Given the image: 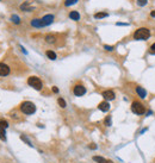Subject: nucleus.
<instances>
[{"instance_id":"1a4fd4ad","label":"nucleus","mask_w":155,"mask_h":163,"mask_svg":"<svg viewBox=\"0 0 155 163\" xmlns=\"http://www.w3.org/2000/svg\"><path fill=\"white\" fill-rule=\"evenodd\" d=\"M98 108L101 111V112H108L110 110V104L108 101H103L98 105Z\"/></svg>"},{"instance_id":"a878e982","label":"nucleus","mask_w":155,"mask_h":163,"mask_svg":"<svg viewBox=\"0 0 155 163\" xmlns=\"http://www.w3.org/2000/svg\"><path fill=\"white\" fill-rule=\"evenodd\" d=\"M149 49H150V50H149V53H150V54H153V55H155V43H154V44H152V46H150Z\"/></svg>"},{"instance_id":"6e6552de","label":"nucleus","mask_w":155,"mask_h":163,"mask_svg":"<svg viewBox=\"0 0 155 163\" xmlns=\"http://www.w3.org/2000/svg\"><path fill=\"white\" fill-rule=\"evenodd\" d=\"M101 95H103V98H104L105 100H113L115 96H116L115 93H113L112 91H110V89H109V91H104Z\"/></svg>"},{"instance_id":"b1692460","label":"nucleus","mask_w":155,"mask_h":163,"mask_svg":"<svg viewBox=\"0 0 155 163\" xmlns=\"http://www.w3.org/2000/svg\"><path fill=\"white\" fill-rule=\"evenodd\" d=\"M137 5H138V6H145V5H147V0H137Z\"/></svg>"},{"instance_id":"a211bd4d","label":"nucleus","mask_w":155,"mask_h":163,"mask_svg":"<svg viewBox=\"0 0 155 163\" xmlns=\"http://www.w3.org/2000/svg\"><path fill=\"white\" fill-rule=\"evenodd\" d=\"M7 128H8V123H7V120H4V119L0 120V129H1V130H6Z\"/></svg>"},{"instance_id":"aec40b11","label":"nucleus","mask_w":155,"mask_h":163,"mask_svg":"<svg viewBox=\"0 0 155 163\" xmlns=\"http://www.w3.org/2000/svg\"><path fill=\"white\" fill-rule=\"evenodd\" d=\"M20 139H22V141H24V142H25V143H27V144H28L29 146H32V144H31V142H30V141L28 139V137H25L24 135H22V136H20Z\"/></svg>"},{"instance_id":"9b49d317","label":"nucleus","mask_w":155,"mask_h":163,"mask_svg":"<svg viewBox=\"0 0 155 163\" xmlns=\"http://www.w3.org/2000/svg\"><path fill=\"white\" fill-rule=\"evenodd\" d=\"M45 42L49 44H55L56 43V36L55 35H47L45 36Z\"/></svg>"},{"instance_id":"7ed1b4c3","label":"nucleus","mask_w":155,"mask_h":163,"mask_svg":"<svg viewBox=\"0 0 155 163\" xmlns=\"http://www.w3.org/2000/svg\"><path fill=\"white\" fill-rule=\"evenodd\" d=\"M28 85L31 86L32 88H35L36 91H41L42 87H43V83H42L41 79L37 78V76H30L28 79Z\"/></svg>"},{"instance_id":"c85d7f7f","label":"nucleus","mask_w":155,"mask_h":163,"mask_svg":"<svg viewBox=\"0 0 155 163\" xmlns=\"http://www.w3.org/2000/svg\"><path fill=\"white\" fill-rule=\"evenodd\" d=\"M89 148H91V149H96V148H97V145H94V144H91V145H89Z\"/></svg>"},{"instance_id":"5701e85b","label":"nucleus","mask_w":155,"mask_h":163,"mask_svg":"<svg viewBox=\"0 0 155 163\" xmlns=\"http://www.w3.org/2000/svg\"><path fill=\"white\" fill-rule=\"evenodd\" d=\"M57 103H59V105H60L62 108L66 107V101H64V100H63L62 98H59V99H57Z\"/></svg>"},{"instance_id":"412c9836","label":"nucleus","mask_w":155,"mask_h":163,"mask_svg":"<svg viewBox=\"0 0 155 163\" xmlns=\"http://www.w3.org/2000/svg\"><path fill=\"white\" fill-rule=\"evenodd\" d=\"M0 139L1 141H6V132H5V130H1L0 129Z\"/></svg>"},{"instance_id":"4be33fe9","label":"nucleus","mask_w":155,"mask_h":163,"mask_svg":"<svg viewBox=\"0 0 155 163\" xmlns=\"http://www.w3.org/2000/svg\"><path fill=\"white\" fill-rule=\"evenodd\" d=\"M78 3V0H66L64 1V6H71V5H74Z\"/></svg>"},{"instance_id":"20e7f679","label":"nucleus","mask_w":155,"mask_h":163,"mask_svg":"<svg viewBox=\"0 0 155 163\" xmlns=\"http://www.w3.org/2000/svg\"><path fill=\"white\" fill-rule=\"evenodd\" d=\"M131 111L134 112L135 114H143L146 112V108H145V106H143L142 103L135 100V101L131 104Z\"/></svg>"},{"instance_id":"6ab92c4d","label":"nucleus","mask_w":155,"mask_h":163,"mask_svg":"<svg viewBox=\"0 0 155 163\" xmlns=\"http://www.w3.org/2000/svg\"><path fill=\"white\" fill-rule=\"evenodd\" d=\"M11 20L15 24H19V23H20V18H19L17 15H13V16H12V17H11Z\"/></svg>"},{"instance_id":"423d86ee","label":"nucleus","mask_w":155,"mask_h":163,"mask_svg":"<svg viewBox=\"0 0 155 163\" xmlns=\"http://www.w3.org/2000/svg\"><path fill=\"white\" fill-rule=\"evenodd\" d=\"M10 67L5 63H3V62H0V76H7V75L10 74Z\"/></svg>"},{"instance_id":"f03ea898","label":"nucleus","mask_w":155,"mask_h":163,"mask_svg":"<svg viewBox=\"0 0 155 163\" xmlns=\"http://www.w3.org/2000/svg\"><path fill=\"white\" fill-rule=\"evenodd\" d=\"M20 111L23 112L24 114L29 116V114H32V113H35V112H36V106L31 101H23L20 104Z\"/></svg>"},{"instance_id":"f8f14e48","label":"nucleus","mask_w":155,"mask_h":163,"mask_svg":"<svg viewBox=\"0 0 155 163\" xmlns=\"http://www.w3.org/2000/svg\"><path fill=\"white\" fill-rule=\"evenodd\" d=\"M93 161L97 162V163H112V161L106 160V158L101 157V156H94V157H93Z\"/></svg>"},{"instance_id":"9d476101","label":"nucleus","mask_w":155,"mask_h":163,"mask_svg":"<svg viewBox=\"0 0 155 163\" xmlns=\"http://www.w3.org/2000/svg\"><path fill=\"white\" fill-rule=\"evenodd\" d=\"M136 93L140 95V98H142V99H145L146 96H147V92H146V89L143 88V87H141V86H138V87H136Z\"/></svg>"},{"instance_id":"bb28decb","label":"nucleus","mask_w":155,"mask_h":163,"mask_svg":"<svg viewBox=\"0 0 155 163\" xmlns=\"http://www.w3.org/2000/svg\"><path fill=\"white\" fill-rule=\"evenodd\" d=\"M104 49L108 50V51H112V50H113V46H112V45H104Z\"/></svg>"},{"instance_id":"ddd939ff","label":"nucleus","mask_w":155,"mask_h":163,"mask_svg":"<svg viewBox=\"0 0 155 163\" xmlns=\"http://www.w3.org/2000/svg\"><path fill=\"white\" fill-rule=\"evenodd\" d=\"M31 25L34 28H43V23H42V19H32L31 20Z\"/></svg>"},{"instance_id":"c756f323","label":"nucleus","mask_w":155,"mask_h":163,"mask_svg":"<svg viewBox=\"0 0 155 163\" xmlns=\"http://www.w3.org/2000/svg\"><path fill=\"white\" fill-rule=\"evenodd\" d=\"M150 16H152V17H155V10H154V11H152V13H150Z\"/></svg>"},{"instance_id":"f257e3e1","label":"nucleus","mask_w":155,"mask_h":163,"mask_svg":"<svg viewBox=\"0 0 155 163\" xmlns=\"http://www.w3.org/2000/svg\"><path fill=\"white\" fill-rule=\"evenodd\" d=\"M150 37V31L147 29V28H141V29H137L134 33V38L136 41H146Z\"/></svg>"},{"instance_id":"f3484780","label":"nucleus","mask_w":155,"mask_h":163,"mask_svg":"<svg viewBox=\"0 0 155 163\" xmlns=\"http://www.w3.org/2000/svg\"><path fill=\"white\" fill-rule=\"evenodd\" d=\"M109 16V13H106V12H98V13L94 15V18L96 19H101V18H106Z\"/></svg>"},{"instance_id":"0eeeda50","label":"nucleus","mask_w":155,"mask_h":163,"mask_svg":"<svg viewBox=\"0 0 155 163\" xmlns=\"http://www.w3.org/2000/svg\"><path fill=\"white\" fill-rule=\"evenodd\" d=\"M54 22V16L53 15H47L42 18V23H43V26H48L51 23Z\"/></svg>"},{"instance_id":"393cba45","label":"nucleus","mask_w":155,"mask_h":163,"mask_svg":"<svg viewBox=\"0 0 155 163\" xmlns=\"http://www.w3.org/2000/svg\"><path fill=\"white\" fill-rule=\"evenodd\" d=\"M105 125H106V126H110V125H111V117L110 116H108L105 118Z\"/></svg>"},{"instance_id":"2eb2a0df","label":"nucleus","mask_w":155,"mask_h":163,"mask_svg":"<svg viewBox=\"0 0 155 163\" xmlns=\"http://www.w3.org/2000/svg\"><path fill=\"white\" fill-rule=\"evenodd\" d=\"M20 10L27 11V12H30V11H32V7L29 5V3H28V1H25L24 4H22V5H20Z\"/></svg>"},{"instance_id":"4468645a","label":"nucleus","mask_w":155,"mask_h":163,"mask_svg":"<svg viewBox=\"0 0 155 163\" xmlns=\"http://www.w3.org/2000/svg\"><path fill=\"white\" fill-rule=\"evenodd\" d=\"M69 18L73 19V20H79V19H80L79 12H78V11H72L71 13H69Z\"/></svg>"},{"instance_id":"dca6fc26","label":"nucleus","mask_w":155,"mask_h":163,"mask_svg":"<svg viewBox=\"0 0 155 163\" xmlns=\"http://www.w3.org/2000/svg\"><path fill=\"white\" fill-rule=\"evenodd\" d=\"M45 55L48 56V58L49 60H56V54L53 51V50H47V51H45Z\"/></svg>"},{"instance_id":"cd10ccee","label":"nucleus","mask_w":155,"mask_h":163,"mask_svg":"<svg viewBox=\"0 0 155 163\" xmlns=\"http://www.w3.org/2000/svg\"><path fill=\"white\" fill-rule=\"evenodd\" d=\"M53 92L54 93H59V88H57V87H53Z\"/></svg>"},{"instance_id":"39448f33","label":"nucleus","mask_w":155,"mask_h":163,"mask_svg":"<svg viewBox=\"0 0 155 163\" xmlns=\"http://www.w3.org/2000/svg\"><path fill=\"white\" fill-rule=\"evenodd\" d=\"M73 93H74L75 96H82L86 93V88L82 85H76L73 88Z\"/></svg>"}]
</instances>
